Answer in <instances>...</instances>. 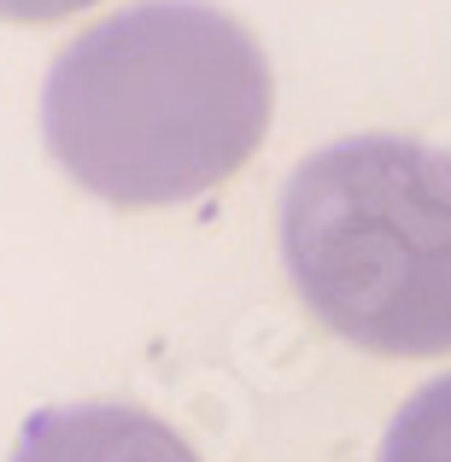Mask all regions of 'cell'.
<instances>
[{
  "instance_id": "5b68a950",
  "label": "cell",
  "mask_w": 451,
  "mask_h": 462,
  "mask_svg": "<svg viewBox=\"0 0 451 462\" xmlns=\"http://www.w3.org/2000/svg\"><path fill=\"white\" fill-rule=\"evenodd\" d=\"M82 6H100V0H0V18L6 23H53Z\"/></svg>"
},
{
  "instance_id": "7a4b0ae2",
  "label": "cell",
  "mask_w": 451,
  "mask_h": 462,
  "mask_svg": "<svg viewBox=\"0 0 451 462\" xmlns=\"http://www.w3.org/2000/svg\"><path fill=\"white\" fill-rule=\"evenodd\" d=\"M282 263L323 328L381 357L451 351V152L346 135L282 188Z\"/></svg>"
},
{
  "instance_id": "6da1fadb",
  "label": "cell",
  "mask_w": 451,
  "mask_h": 462,
  "mask_svg": "<svg viewBox=\"0 0 451 462\" xmlns=\"http://www.w3.org/2000/svg\"><path fill=\"white\" fill-rule=\"evenodd\" d=\"M270 59L205 0H141L53 59L42 135L77 188L112 205H176L264 147Z\"/></svg>"
},
{
  "instance_id": "3957f363",
  "label": "cell",
  "mask_w": 451,
  "mask_h": 462,
  "mask_svg": "<svg viewBox=\"0 0 451 462\" xmlns=\"http://www.w3.org/2000/svg\"><path fill=\"white\" fill-rule=\"evenodd\" d=\"M12 462H200L176 428L136 404H53L23 421Z\"/></svg>"
},
{
  "instance_id": "277c9868",
  "label": "cell",
  "mask_w": 451,
  "mask_h": 462,
  "mask_svg": "<svg viewBox=\"0 0 451 462\" xmlns=\"http://www.w3.org/2000/svg\"><path fill=\"white\" fill-rule=\"evenodd\" d=\"M381 462H451V374L428 381L393 416Z\"/></svg>"
}]
</instances>
